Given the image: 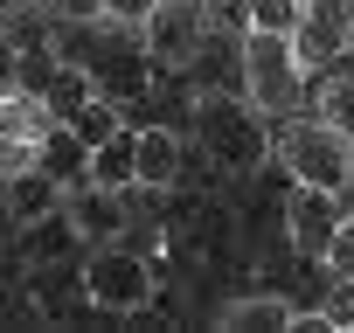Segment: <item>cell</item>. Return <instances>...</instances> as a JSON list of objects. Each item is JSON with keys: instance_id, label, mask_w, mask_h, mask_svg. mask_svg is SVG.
<instances>
[{"instance_id": "2e32d148", "label": "cell", "mask_w": 354, "mask_h": 333, "mask_svg": "<svg viewBox=\"0 0 354 333\" xmlns=\"http://www.w3.org/2000/svg\"><path fill=\"white\" fill-rule=\"evenodd\" d=\"M250 28L292 35V28H299V0H250Z\"/></svg>"}, {"instance_id": "ffe728a7", "label": "cell", "mask_w": 354, "mask_h": 333, "mask_svg": "<svg viewBox=\"0 0 354 333\" xmlns=\"http://www.w3.org/2000/svg\"><path fill=\"white\" fill-rule=\"evenodd\" d=\"M202 8H209V35H216V28H236V35H243V28H250V0H202Z\"/></svg>"}, {"instance_id": "7c38bea8", "label": "cell", "mask_w": 354, "mask_h": 333, "mask_svg": "<svg viewBox=\"0 0 354 333\" xmlns=\"http://www.w3.org/2000/svg\"><path fill=\"white\" fill-rule=\"evenodd\" d=\"M49 28H56L49 0H28V8H8V15H0V35H8L15 56H42V49H49Z\"/></svg>"}, {"instance_id": "3957f363", "label": "cell", "mask_w": 354, "mask_h": 333, "mask_svg": "<svg viewBox=\"0 0 354 333\" xmlns=\"http://www.w3.org/2000/svg\"><path fill=\"white\" fill-rule=\"evenodd\" d=\"M195 132H202V146H209L223 166H236V174H250V166L264 160V125H257V104H250V97H243V104H230V97H202Z\"/></svg>"}, {"instance_id": "603a6c76", "label": "cell", "mask_w": 354, "mask_h": 333, "mask_svg": "<svg viewBox=\"0 0 354 333\" xmlns=\"http://www.w3.org/2000/svg\"><path fill=\"white\" fill-rule=\"evenodd\" d=\"M347 202H354V160H347Z\"/></svg>"}, {"instance_id": "5b68a950", "label": "cell", "mask_w": 354, "mask_h": 333, "mask_svg": "<svg viewBox=\"0 0 354 333\" xmlns=\"http://www.w3.org/2000/svg\"><path fill=\"white\" fill-rule=\"evenodd\" d=\"M146 56L167 63V70H188L202 56V35H209V8L202 0H153V15H146Z\"/></svg>"}, {"instance_id": "52a82bcc", "label": "cell", "mask_w": 354, "mask_h": 333, "mask_svg": "<svg viewBox=\"0 0 354 333\" xmlns=\"http://www.w3.org/2000/svg\"><path fill=\"white\" fill-rule=\"evenodd\" d=\"M333 229H340V195H326V188H299V181H292V216H285L292 250H299V257H326Z\"/></svg>"}, {"instance_id": "9c48e42d", "label": "cell", "mask_w": 354, "mask_h": 333, "mask_svg": "<svg viewBox=\"0 0 354 333\" xmlns=\"http://www.w3.org/2000/svg\"><path fill=\"white\" fill-rule=\"evenodd\" d=\"M63 222H70L84 243H111V236H118V195L97 188V181H77V195L63 188Z\"/></svg>"}, {"instance_id": "8992f818", "label": "cell", "mask_w": 354, "mask_h": 333, "mask_svg": "<svg viewBox=\"0 0 354 333\" xmlns=\"http://www.w3.org/2000/svg\"><path fill=\"white\" fill-rule=\"evenodd\" d=\"M354 42V0H299V28H292V49L306 70H326L340 63V49Z\"/></svg>"}, {"instance_id": "ba28073f", "label": "cell", "mask_w": 354, "mask_h": 333, "mask_svg": "<svg viewBox=\"0 0 354 333\" xmlns=\"http://www.w3.org/2000/svg\"><path fill=\"white\" fill-rule=\"evenodd\" d=\"M84 181H97V188L125 195V188L139 181V132L111 125V132H104V139L91 146V160H84Z\"/></svg>"}, {"instance_id": "44dd1931", "label": "cell", "mask_w": 354, "mask_h": 333, "mask_svg": "<svg viewBox=\"0 0 354 333\" xmlns=\"http://www.w3.org/2000/svg\"><path fill=\"white\" fill-rule=\"evenodd\" d=\"M146 15H153V0H104L111 28H146Z\"/></svg>"}, {"instance_id": "6da1fadb", "label": "cell", "mask_w": 354, "mask_h": 333, "mask_svg": "<svg viewBox=\"0 0 354 333\" xmlns=\"http://www.w3.org/2000/svg\"><path fill=\"white\" fill-rule=\"evenodd\" d=\"M299 84H306V63H299L292 35L243 28V97L257 104V118H292L299 111Z\"/></svg>"}, {"instance_id": "e0dca14e", "label": "cell", "mask_w": 354, "mask_h": 333, "mask_svg": "<svg viewBox=\"0 0 354 333\" xmlns=\"http://www.w3.org/2000/svg\"><path fill=\"white\" fill-rule=\"evenodd\" d=\"M333 278H354V216H340V229H333V243H326V257H319Z\"/></svg>"}, {"instance_id": "277c9868", "label": "cell", "mask_w": 354, "mask_h": 333, "mask_svg": "<svg viewBox=\"0 0 354 333\" xmlns=\"http://www.w3.org/2000/svg\"><path fill=\"white\" fill-rule=\"evenodd\" d=\"M84 292H91V305H104V312H139V305L153 298V264L132 257V250H118V236H111V243H97V257H91V271H84Z\"/></svg>"}, {"instance_id": "ac0fdd59", "label": "cell", "mask_w": 354, "mask_h": 333, "mask_svg": "<svg viewBox=\"0 0 354 333\" xmlns=\"http://www.w3.org/2000/svg\"><path fill=\"white\" fill-rule=\"evenodd\" d=\"M319 312L333 319V333H354V278H340V285L319 298Z\"/></svg>"}, {"instance_id": "7402d4cb", "label": "cell", "mask_w": 354, "mask_h": 333, "mask_svg": "<svg viewBox=\"0 0 354 333\" xmlns=\"http://www.w3.org/2000/svg\"><path fill=\"white\" fill-rule=\"evenodd\" d=\"M15 63H21V56L8 49V35H0V91H8V77H15Z\"/></svg>"}, {"instance_id": "9a60e30c", "label": "cell", "mask_w": 354, "mask_h": 333, "mask_svg": "<svg viewBox=\"0 0 354 333\" xmlns=\"http://www.w3.org/2000/svg\"><path fill=\"white\" fill-rule=\"evenodd\" d=\"M313 118H326L333 132H347V139H354V77H347V84H326V91H319V111H313Z\"/></svg>"}, {"instance_id": "d6986e66", "label": "cell", "mask_w": 354, "mask_h": 333, "mask_svg": "<svg viewBox=\"0 0 354 333\" xmlns=\"http://www.w3.org/2000/svg\"><path fill=\"white\" fill-rule=\"evenodd\" d=\"M49 15H56V28H91V21H104V0H49Z\"/></svg>"}, {"instance_id": "7a4b0ae2", "label": "cell", "mask_w": 354, "mask_h": 333, "mask_svg": "<svg viewBox=\"0 0 354 333\" xmlns=\"http://www.w3.org/2000/svg\"><path fill=\"white\" fill-rule=\"evenodd\" d=\"M278 160L292 166L299 188H326V195H347V160H354V139L333 132L326 118H285L278 132Z\"/></svg>"}, {"instance_id": "30bf717a", "label": "cell", "mask_w": 354, "mask_h": 333, "mask_svg": "<svg viewBox=\"0 0 354 333\" xmlns=\"http://www.w3.org/2000/svg\"><path fill=\"white\" fill-rule=\"evenodd\" d=\"M174 181H181V132L139 125V188H174Z\"/></svg>"}, {"instance_id": "8fae6325", "label": "cell", "mask_w": 354, "mask_h": 333, "mask_svg": "<svg viewBox=\"0 0 354 333\" xmlns=\"http://www.w3.org/2000/svg\"><path fill=\"white\" fill-rule=\"evenodd\" d=\"M42 104H49V118H56V125H77V118L97 104V84H91V70H49V84H42Z\"/></svg>"}, {"instance_id": "5bb4252c", "label": "cell", "mask_w": 354, "mask_h": 333, "mask_svg": "<svg viewBox=\"0 0 354 333\" xmlns=\"http://www.w3.org/2000/svg\"><path fill=\"white\" fill-rule=\"evenodd\" d=\"M223 326L230 333H257V326H292V305L278 292H257V298H230L223 305Z\"/></svg>"}, {"instance_id": "4fadbf2b", "label": "cell", "mask_w": 354, "mask_h": 333, "mask_svg": "<svg viewBox=\"0 0 354 333\" xmlns=\"http://www.w3.org/2000/svg\"><path fill=\"white\" fill-rule=\"evenodd\" d=\"M84 160H91V146H84L70 125H56V132L42 139V160H35V166H42L56 188H70V181H84Z\"/></svg>"}]
</instances>
